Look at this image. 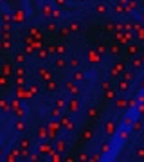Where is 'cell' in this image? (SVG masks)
Listing matches in <instances>:
<instances>
[{
  "label": "cell",
  "mask_w": 144,
  "mask_h": 162,
  "mask_svg": "<svg viewBox=\"0 0 144 162\" xmlns=\"http://www.w3.org/2000/svg\"><path fill=\"white\" fill-rule=\"evenodd\" d=\"M135 7H137L135 2H130V4H128V9H135Z\"/></svg>",
  "instance_id": "9a60e30c"
},
{
  "label": "cell",
  "mask_w": 144,
  "mask_h": 162,
  "mask_svg": "<svg viewBox=\"0 0 144 162\" xmlns=\"http://www.w3.org/2000/svg\"><path fill=\"white\" fill-rule=\"evenodd\" d=\"M133 65L135 67H141V60H133Z\"/></svg>",
  "instance_id": "d6986e66"
},
{
  "label": "cell",
  "mask_w": 144,
  "mask_h": 162,
  "mask_svg": "<svg viewBox=\"0 0 144 162\" xmlns=\"http://www.w3.org/2000/svg\"><path fill=\"white\" fill-rule=\"evenodd\" d=\"M141 61H142V63H144V56H142V58H141Z\"/></svg>",
  "instance_id": "603a6c76"
},
{
  "label": "cell",
  "mask_w": 144,
  "mask_h": 162,
  "mask_svg": "<svg viewBox=\"0 0 144 162\" xmlns=\"http://www.w3.org/2000/svg\"><path fill=\"white\" fill-rule=\"evenodd\" d=\"M96 11L105 14V13H106V5H105V4H96Z\"/></svg>",
  "instance_id": "277c9868"
},
{
  "label": "cell",
  "mask_w": 144,
  "mask_h": 162,
  "mask_svg": "<svg viewBox=\"0 0 144 162\" xmlns=\"http://www.w3.org/2000/svg\"><path fill=\"white\" fill-rule=\"evenodd\" d=\"M56 2H58V4H61V5H63V4H65V2H67V0H56Z\"/></svg>",
  "instance_id": "44dd1931"
},
{
  "label": "cell",
  "mask_w": 144,
  "mask_h": 162,
  "mask_svg": "<svg viewBox=\"0 0 144 162\" xmlns=\"http://www.w3.org/2000/svg\"><path fill=\"white\" fill-rule=\"evenodd\" d=\"M65 65H67V63H65L63 58H58V60H56V67H58V69H65Z\"/></svg>",
  "instance_id": "5b68a950"
},
{
  "label": "cell",
  "mask_w": 144,
  "mask_h": 162,
  "mask_svg": "<svg viewBox=\"0 0 144 162\" xmlns=\"http://www.w3.org/2000/svg\"><path fill=\"white\" fill-rule=\"evenodd\" d=\"M58 52H60V54H63V52H65V47H63V45H60V47H58Z\"/></svg>",
  "instance_id": "e0dca14e"
},
{
  "label": "cell",
  "mask_w": 144,
  "mask_h": 162,
  "mask_svg": "<svg viewBox=\"0 0 144 162\" xmlns=\"http://www.w3.org/2000/svg\"><path fill=\"white\" fill-rule=\"evenodd\" d=\"M52 16H54V18H56V20H58V18H60V16H61V13H60V9H58V11H52Z\"/></svg>",
  "instance_id": "8fae6325"
},
{
  "label": "cell",
  "mask_w": 144,
  "mask_h": 162,
  "mask_svg": "<svg viewBox=\"0 0 144 162\" xmlns=\"http://www.w3.org/2000/svg\"><path fill=\"white\" fill-rule=\"evenodd\" d=\"M101 86H103L105 90H108V88H110V81H103V85H101Z\"/></svg>",
  "instance_id": "4fadbf2b"
},
{
  "label": "cell",
  "mask_w": 144,
  "mask_h": 162,
  "mask_svg": "<svg viewBox=\"0 0 144 162\" xmlns=\"http://www.w3.org/2000/svg\"><path fill=\"white\" fill-rule=\"evenodd\" d=\"M69 65H70V67H77V65H79V60H76V58H74V60H70V61H69Z\"/></svg>",
  "instance_id": "ba28073f"
},
{
  "label": "cell",
  "mask_w": 144,
  "mask_h": 162,
  "mask_svg": "<svg viewBox=\"0 0 144 162\" xmlns=\"http://www.w3.org/2000/svg\"><path fill=\"white\" fill-rule=\"evenodd\" d=\"M83 78H85V76H83V72H79V70H76V72H74V79H76V81H81Z\"/></svg>",
  "instance_id": "8992f818"
},
{
  "label": "cell",
  "mask_w": 144,
  "mask_h": 162,
  "mask_svg": "<svg viewBox=\"0 0 144 162\" xmlns=\"http://www.w3.org/2000/svg\"><path fill=\"white\" fill-rule=\"evenodd\" d=\"M65 88H67L70 94H74V95H77V94H79V88H77L74 83H70V81H67V83H65Z\"/></svg>",
  "instance_id": "6da1fadb"
},
{
  "label": "cell",
  "mask_w": 144,
  "mask_h": 162,
  "mask_svg": "<svg viewBox=\"0 0 144 162\" xmlns=\"http://www.w3.org/2000/svg\"><path fill=\"white\" fill-rule=\"evenodd\" d=\"M137 155H139V157H144V148H137Z\"/></svg>",
  "instance_id": "5bb4252c"
},
{
  "label": "cell",
  "mask_w": 144,
  "mask_h": 162,
  "mask_svg": "<svg viewBox=\"0 0 144 162\" xmlns=\"http://www.w3.org/2000/svg\"><path fill=\"white\" fill-rule=\"evenodd\" d=\"M16 128H18L20 131H24V128H25V126H24V122H18V124H16Z\"/></svg>",
  "instance_id": "2e32d148"
},
{
  "label": "cell",
  "mask_w": 144,
  "mask_h": 162,
  "mask_svg": "<svg viewBox=\"0 0 144 162\" xmlns=\"http://www.w3.org/2000/svg\"><path fill=\"white\" fill-rule=\"evenodd\" d=\"M128 52H130V54H135V52H137V47H135V45H130V47H128Z\"/></svg>",
  "instance_id": "9c48e42d"
},
{
  "label": "cell",
  "mask_w": 144,
  "mask_h": 162,
  "mask_svg": "<svg viewBox=\"0 0 144 162\" xmlns=\"http://www.w3.org/2000/svg\"><path fill=\"white\" fill-rule=\"evenodd\" d=\"M141 88H142V90H144V81H142V85H141Z\"/></svg>",
  "instance_id": "7402d4cb"
},
{
  "label": "cell",
  "mask_w": 144,
  "mask_h": 162,
  "mask_svg": "<svg viewBox=\"0 0 144 162\" xmlns=\"http://www.w3.org/2000/svg\"><path fill=\"white\" fill-rule=\"evenodd\" d=\"M105 131H106L108 135L115 133V124H113V121H108L106 124H105Z\"/></svg>",
  "instance_id": "7a4b0ae2"
},
{
  "label": "cell",
  "mask_w": 144,
  "mask_h": 162,
  "mask_svg": "<svg viewBox=\"0 0 144 162\" xmlns=\"http://www.w3.org/2000/svg\"><path fill=\"white\" fill-rule=\"evenodd\" d=\"M83 139H92V131H85L83 133Z\"/></svg>",
  "instance_id": "7c38bea8"
},
{
  "label": "cell",
  "mask_w": 144,
  "mask_h": 162,
  "mask_svg": "<svg viewBox=\"0 0 144 162\" xmlns=\"http://www.w3.org/2000/svg\"><path fill=\"white\" fill-rule=\"evenodd\" d=\"M70 31H79V24H77V22L70 24Z\"/></svg>",
  "instance_id": "52a82bcc"
},
{
  "label": "cell",
  "mask_w": 144,
  "mask_h": 162,
  "mask_svg": "<svg viewBox=\"0 0 144 162\" xmlns=\"http://www.w3.org/2000/svg\"><path fill=\"white\" fill-rule=\"evenodd\" d=\"M124 105H126V103H124V99H119V103H117V106L121 108V106H124Z\"/></svg>",
  "instance_id": "ac0fdd59"
},
{
  "label": "cell",
  "mask_w": 144,
  "mask_h": 162,
  "mask_svg": "<svg viewBox=\"0 0 144 162\" xmlns=\"http://www.w3.org/2000/svg\"><path fill=\"white\" fill-rule=\"evenodd\" d=\"M133 130H141V122H135L133 124Z\"/></svg>",
  "instance_id": "ffe728a7"
},
{
  "label": "cell",
  "mask_w": 144,
  "mask_h": 162,
  "mask_svg": "<svg viewBox=\"0 0 144 162\" xmlns=\"http://www.w3.org/2000/svg\"><path fill=\"white\" fill-rule=\"evenodd\" d=\"M69 108H70V112H77L79 110V101L77 99H72L70 103H69Z\"/></svg>",
  "instance_id": "3957f363"
},
{
  "label": "cell",
  "mask_w": 144,
  "mask_h": 162,
  "mask_svg": "<svg viewBox=\"0 0 144 162\" xmlns=\"http://www.w3.org/2000/svg\"><path fill=\"white\" fill-rule=\"evenodd\" d=\"M126 137H128V131H126V130H124V131H121V133H119V139H121V141H124V139H126Z\"/></svg>",
  "instance_id": "30bf717a"
}]
</instances>
